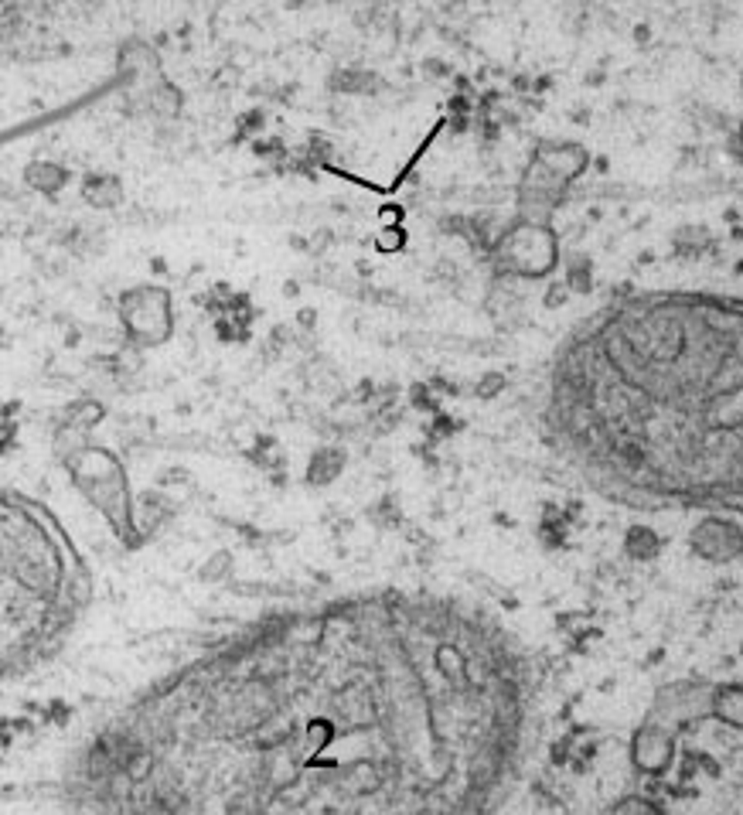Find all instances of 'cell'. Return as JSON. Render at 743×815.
<instances>
[{
  "label": "cell",
  "instance_id": "4",
  "mask_svg": "<svg viewBox=\"0 0 743 815\" xmlns=\"http://www.w3.org/2000/svg\"><path fill=\"white\" fill-rule=\"evenodd\" d=\"M341 467H345V451H341V447H321V451L310 458V464H307L304 482L314 488H325L341 474Z\"/></svg>",
  "mask_w": 743,
  "mask_h": 815
},
{
  "label": "cell",
  "instance_id": "17",
  "mask_svg": "<svg viewBox=\"0 0 743 815\" xmlns=\"http://www.w3.org/2000/svg\"><path fill=\"white\" fill-rule=\"evenodd\" d=\"M284 294H286V297H293V294H297V284H293V280H290V284H284Z\"/></svg>",
  "mask_w": 743,
  "mask_h": 815
},
{
  "label": "cell",
  "instance_id": "13",
  "mask_svg": "<svg viewBox=\"0 0 743 815\" xmlns=\"http://www.w3.org/2000/svg\"><path fill=\"white\" fill-rule=\"evenodd\" d=\"M569 286L573 290H590V266H587V260L569 263Z\"/></svg>",
  "mask_w": 743,
  "mask_h": 815
},
{
  "label": "cell",
  "instance_id": "14",
  "mask_svg": "<svg viewBox=\"0 0 743 815\" xmlns=\"http://www.w3.org/2000/svg\"><path fill=\"white\" fill-rule=\"evenodd\" d=\"M260 127H262V110L246 113V116L239 120V133H242V137H249V133H260Z\"/></svg>",
  "mask_w": 743,
  "mask_h": 815
},
{
  "label": "cell",
  "instance_id": "8",
  "mask_svg": "<svg viewBox=\"0 0 743 815\" xmlns=\"http://www.w3.org/2000/svg\"><path fill=\"white\" fill-rule=\"evenodd\" d=\"M147 106H151L157 116H177V113H181V89L171 86V82H157V86L147 92Z\"/></svg>",
  "mask_w": 743,
  "mask_h": 815
},
{
  "label": "cell",
  "instance_id": "12",
  "mask_svg": "<svg viewBox=\"0 0 743 815\" xmlns=\"http://www.w3.org/2000/svg\"><path fill=\"white\" fill-rule=\"evenodd\" d=\"M229 570H232V552L219 550L201 570H198V580H201V584H219V580L229 576Z\"/></svg>",
  "mask_w": 743,
  "mask_h": 815
},
{
  "label": "cell",
  "instance_id": "10",
  "mask_svg": "<svg viewBox=\"0 0 743 815\" xmlns=\"http://www.w3.org/2000/svg\"><path fill=\"white\" fill-rule=\"evenodd\" d=\"M331 89H338V92H375L379 82H375V75H372V72H358V68H351V72H338V75H331Z\"/></svg>",
  "mask_w": 743,
  "mask_h": 815
},
{
  "label": "cell",
  "instance_id": "15",
  "mask_svg": "<svg viewBox=\"0 0 743 815\" xmlns=\"http://www.w3.org/2000/svg\"><path fill=\"white\" fill-rule=\"evenodd\" d=\"M567 304V286L552 284L546 290V308H563Z\"/></svg>",
  "mask_w": 743,
  "mask_h": 815
},
{
  "label": "cell",
  "instance_id": "5",
  "mask_svg": "<svg viewBox=\"0 0 743 815\" xmlns=\"http://www.w3.org/2000/svg\"><path fill=\"white\" fill-rule=\"evenodd\" d=\"M82 199L92 208H116L123 201V184L113 175H89L82 181Z\"/></svg>",
  "mask_w": 743,
  "mask_h": 815
},
{
  "label": "cell",
  "instance_id": "1",
  "mask_svg": "<svg viewBox=\"0 0 743 815\" xmlns=\"http://www.w3.org/2000/svg\"><path fill=\"white\" fill-rule=\"evenodd\" d=\"M127 334L137 349H153L171 334V297L157 286H137L120 301Z\"/></svg>",
  "mask_w": 743,
  "mask_h": 815
},
{
  "label": "cell",
  "instance_id": "11",
  "mask_svg": "<svg viewBox=\"0 0 743 815\" xmlns=\"http://www.w3.org/2000/svg\"><path fill=\"white\" fill-rule=\"evenodd\" d=\"M151 772H153V757H151V750H144V748H137V750H130L127 754V761H123V778L127 781H133V785H140V781H147L151 778Z\"/></svg>",
  "mask_w": 743,
  "mask_h": 815
},
{
  "label": "cell",
  "instance_id": "3",
  "mask_svg": "<svg viewBox=\"0 0 743 815\" xmlns=\"http://www.w3.org/2000/svg\"><path fill=\"white\" fill-rule=\"evenodd\" d=\"M631 754L641 772L661 774L669 764H672V737H669L661 727H645L637 737H634Z\"/></svg>",
  "mask_w": 743,
  "mask_h": 815
},
{
  "label": "cell",
  "instance_id": "16",
  "mask_svg": "<svg viewBox=\"0 0 743 815\" xmlns=\"http://www.w3.org/2000/svg\"><path fill=\"white\" fill-rule=\"evenodd\" d=\"M314 321H317V310L307 308V310H301V314H297V325H301V328H307V331L314 328Z\"/></svg>",
  "mask_w": 743,
  "mask_h": 815
},
{
  "label": "cell",
  "instance_id": "6",
  "mask_svg": "<svg viewBox=\"0 0 743 815\" xmlns=\"http://www.w3.org/2000/svg\"><path fill=\"white\" fill-rule=\"evenodd\" d=\"M24 181L42 195H59L66 188L68 171L62 164H51V161H35V164L24 168Z\"/></svg>",
  "mask_w": 743,
  "mask_h": 815
},
{
  "label": "cell",
  "instance_id": "2",
  "mask_svg": "<svg viewBox=\"0 0 743 815\" xmlns=\"http://www.w3.org/2000/svg\"><path fill=\"white\" fill-rule=\"evenodd\" d=\"M733 546L743 550V532L733 522H726V519H706L692 532V550L700 552V556H706V560L723 563V560L737 556Z\"/></svg>",
  "mask_w": 743,
  "mask_h": 815
},
{
  "label": "cell",
  "instance_id": "9",
  "mask_svg": "<svg viewBox=\"0 0 743 815\" xmlns=\"http://www.w3.org/2000/svg\"><path fill=\"white\" fill-rule=\"evenodd\" d=\"M103 419V406L99 403H68L66 413H62V423L66 427H72V430H89V427H96Z\"/></svg>",
  "mask_w": 743,
  "mask_h": 815
},
{
  "label": "cell",
  "instance_id": "7",
  "mask_svg": "<svg viewBox=\"0 0 743 815\" xmlns=\"http://www.w3.org/2000/svg\"><path fill=\"white\" fill-rule=\"evenodd\" d=\"M658 552H661L658 532H652L648 526H634V529H628V556H631V560H655Z\"/></svg>",
  "mask_w": 743,
  "mask_h": 815
}]
</instances>
